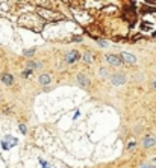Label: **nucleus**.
<instances>
[{
	"label": "nucleus",
	"mask_w": 156,
	"mask_h": 168,
	"mask_svg": "<svg viewBox=\"0 0 156 168\" xmlns=\"http://www.w3.org/2000/svg\"><path fill=\"white\" fill-rule=\"evenodd\" d=\"M20 130H21L23 135H26V133H28V127H26L24 124H20Z\"/></svg>",
	"instance_id": "obj_13"
},
{
	"label": "nucleus",
	"mask_w": 156,
	"mask_h": 168,
	"mask_svg": "<svg viewBox=\"0 0 156 168\" xmlns=\"http://www.w3.org/2000/svg\"><path fill=\"white\" fill-rule=\"evenodd\" d=\"M28 67H29V68H41L43 64L41 62H32V61H29L28 62Z\"/></svg>",
	"instance_id": "obj_11"
},
{
	"label": "nucleus",
	"mask_w": 156,
	"mask_h": 168,
	"mask_svg": "<svg viewBox=\"0 0 156 168\" xmlns=\"http://www.w3.org/2000/svg\"><path fill=\"white\" fill-rule=\"evenodd\" d=\"M33 53H35V50H33V49H32V50H28V52L24 50V55H26V56H32Z\"/></svg>",
	"instance_id": "obj_15"
},
{
	"label": "nucleus",
	"mask_w": 156,
	"mask_h": 168,
	"mask_svg": "<svg viewBox=\"0 0 156 168\" xmlns=\"http://www.w3.org/2000/svg\"><path fill=\"white\" fill-rule=\"evenodd\" d=\"M135 145H137V143H130V144H129V147H127V150H133Z\"/></svg>",
	"instance_id": "obj_16"
},
{
	"label": "nucleus",
	"mask_w": 156,
	"mask_h": 168,
	"mask_svg": "<svg viewBox=\"0 0 156 168\" xmlns=\"http://www.w3.org/2000/svg\"><path fill=\"white\" fill-rule=\"evenodd\" d=\"M82 59H84V62H86V64H92V55H91V52H85L84 56H82Z\"/></svg>",
	"instance_id": "obj_10"
},
{
	"label": "nucleus",
	"mask_w": 156,
	"mask_h": 168,
	"mask_svg": "<svg viewBox=\"0 0 156 168\" xmlns=\"http://www.w3.org/2000/svg\"><path fill=\"white\" fill-rule=\"evenodd\" d=\"M97 76L101 77V79H109L111 77V70L108 67H100L97 70Z\"/></svg>",
	"instance_id": "obj_6"
},
{
	"label": "nucleus",
	"mask_w": 156,
	"mask_h": 168,
	"mask_svg": "<svg viewBox=\"0 0 156 168\" xmlns=\"http://www.w3.org/2000/svg\"><path fill=\"white\" fill-rule=\"evenodd\" d=\"M156 144V139L153 136H146L144 139H142V147H146V149H150V147H153Z\"/></svg>",
	"instance_id": "obj_8"
},
{
	"label": "nucleus",
	"mask_w": 156,
	"mask_h": 168,
	"mask_svg": "<svg viewBox=\"0 0 156 168\" xmlns=\"http://www.w3.org/2000/svg\"><path fill=\"white\" fill-rule=\"evenodd\" d=\"M105 59H106V62L109 64V65H112V67H120V65H123V58L121 56H118V55H108L105 56Z\"/></svg>",
	"instance_id": "obj_2"
},
{
	"label": "nucleus",
	"mask_w": 156,
	"mask_h": 168,
	"mask_svg": "<svg viewBox=\"0 0 156 168\" xmlns=\"http://www.w3.org/2000/svg\"><path fill=\"white\" fill-rule=\"evenodd\" d=\"M153 88L156 90V80H155V82H153Z\"/></svg>",
	"instance_id": "obj_18"
},
{
	"label": "nucleus",
	"mask_w": 156,
	"mask_h": 168,
	"mask_svg": "<svg viewBox=\"0 0 156 168\" xmlns=\"http://www.w3.org/2000/svg\"><path fill=\"white\" fill-rule=\"evenodd\" d=\"M139 168H152V165H150V164H142Z\"/></svg>",
	"instance_id": "obj_17"
},
{
	"label": "nucleus",
	"mask_w": 156,
	"mask_h": 168,
	"mask_svg": "<svg viewBox=\"0 0 156 168\" xmlns=\"http://www.w3.org/2000/svg\"><path fill=\"white\" fill-rule=\"evenodd\" d=\"M155 164H156V158H155Z\"/></svg>",
	"instance_id": "obj_20"
},
{
	"label": "nucleus",
	"mask_w": 156,
	"mask_h": 168,
	"mask_svg": "<svg viewBox=\"0 0 156 168\" xmlns=\"http://www.w3.org/2000/svg\"><path fill=\"white\" fill-rule=\"evenodd\" d=\"M97 44H99V45H101V47H108V43H106V41H103V39H97Z\"/></svg>",
	"instance_id": "obj_14"
},
{
	"label": "nucleus",
	"mask_w": 156,
	"mask_h": 168,
	"mask_svg": "<svg viewBox=\"0 0 156 168\" xmlns=\"http://www.w3.org/2000/svg\"><path fill=\"white\" fill-rule=\"evenodd\" d=\"M109 79H111V83L114 86H121V85H124L126 80H127V77H126L124 73H114Z\"/></svg>",
	"instance_id": "obj_1"
},
{
	"label": "nucleus",
	"mask_w": 156,
	"mask_h": 168,
	"mask_svg": "<svg viewBox=\"0 0 156 168\" xmlns=\"http://www.w3.org/2000/svg\"><path fill=\"white\" fill-rule=\"evenodd\" d=\"M80 59V53L77 50H71L67 53V58H65V61L68 62V64H74V62H77Z\"/></svg>",
	"instance_id": "obj_3"
},
{
	"label": "nucleus",
	"mask_w": 156,
	"mask_h": 168,
	"mask_svg": "<svg viewBox=\"0 0 156 168\" xmlns=\"http://www.w3.org/2000/svg\"><path fill=\"white\" fill-rule=\"evenodd\" d=\"M30 74H32V68H28V70H24V71L21 73V76H23V77H29Z\"/></svg>",
	"instance_id": "obj_12"
},
{
	"label": "nucleus",
	"mask_w": 156,
	"mask_h": 168,
	"mask_svg": "<svg viewBox=\"0 0 156 168\" xmlns=\"http://www.w3.org/2000/svg\"><path fill=\"white\" fill-rule=\"evenodd\" d=\"M38 82H39V85H50V82H52V76H50V74H47V73H43V74H39Z\"/></svg>",
	"instance_id": "obj_7"
},
{
	"label": "nucleus",
	"mask_w": 156,
	"mask_h": 168,
	"mask_svg": "<svg viewBox=\"0 0 156 168\" xmlns=\"http://www.w3.org/2000/svg\"><path fill=\"white\" fill-rule=\"evenodd\" d=\"M120 56L123 58V61H124V62L130 64V65L137 64V58H135L133 55H130V53H127V52H121V55H120Z\"/></svg>",
	"instance_id": "obj_5"
},
{
	"label": "nucleus",
	"mask_w": 156,
	"mask_h": 168,
	"mask_svg": "<svg viewBox=\"0 0 156 168\" xmlns=\"http://www.w3.org/2000/svg\"><path fill=\"white\" fill-rule=\"evenodd\" d=\"M2 82H3L5 85L11 86L12 83H14V77H12L9 73H5V74H2Z\"/></svg>",
	"instance_id": "obj_9"
},
{
	"label": "nucleus",
	"mask_w": 156,
	"mask_h": 168,
	"mask_svg": "<svg viewBox=\"0 0 156 168\" xmlns=\"http://www.w3.org/2000/svg\"><path fill=\"white\" fill-rule=\"evenodd\" d=\"M76 79H77V83H79L80 86H84V88H86V86L91 85V80H90V77H88L85 73H79Z\"/></svg>",
	"instance_id": "obj_4"
},
{
	"label": "nucleus",
	"mask_w": 156,
	"mask_h": 168,
	"mask_svg": "<svg viewBox=\"0 0 156 168\" xmlns=\"http://www.w3.org/2000/svg\"><path fill=\"white\" fill-rule=\"evenodd\" d=\"M152 168H156V165H153V167H152Z\"/></svg>",
	"instance_id": "obj_19"
}]
</instances>
